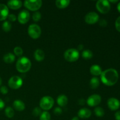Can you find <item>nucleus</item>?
I'll use <instances>...</instances> for the list:
<instances>
[{
  "instance_id": "nucleus-4",
  "label": "nucleus",
  "mask_w": 120,
  "mask_h": 120,
  "mask_svg": "<svg viewBox=\"0 0 120 120\" xmlns=\"http://www.w3.org/2000/svg\"><path fill=\"white\" fill-rule=\"evenodd\" d=\"M79 52L76 49H68L64 53V57L68 62H76L79 58Z\"/></svg>"
},
{
  "instance_id": "nucleus-42",
  "label": "nucleus",
  "mask_w": 120,
  "mask_h": 120,
  "mask_svg": "<svg viewBox=\"0 0 120 120\" xmlns=\"http://www.w3.org/2000/svg\"><path fill=\"white\" fill-rule=\"evenodd\" d=\"M109 2H113V3H115V2H118L117 0H116V1H112V0H110V1H109Z\"/></svg>"
},
{
  "instance_id": "nucleus-17",
  "label": "nucleus",
  "mask_w": 120,
  "mask_h": 120,
  "mask_svg": "<svg viewBox=\"0 0 120 120\" xmlns=\"http://www.w3.org/2000/svg\"><path fill=\"white\" fill-rule=\"evenodd\" d=\"M13 106L16 111H23L25 109V105L24 103L20 100H16L14 101L13 103Z\"/></svg>"
},
{
  "instance_id": "nucleus-6",
  "label": "nucleus",
  "mask_w": 120,
  "mask_h": 120,
  "mask_svg": "<svg viewBox=\"0 0 120 120\" xmlns=\"http://www.w3.org/2000/svg\"><path fill=\"white\" fill-rule=\"evenodd\" d=\"M28 32L30 38L34 39L39 38L41 35L42 30L41 27L36 24H31L29 26Z\"/></svg>"
},
{
  "instance_id": "nucleus-25",
  "label": "nucleus",
  "mask_w": 120,
  "mask_h": 120,
  "mask_svg": "<svg viewBox=\"0 0 120 120\" xmlns=\"http://www.w3.org/2000/svg\"><path fill=\"white\" fill-rule=\"evenodd\" d=\"M2 28L4 31H5V32H8L10 31L11 29V23L10 22L8 21H5V22L2 23Z\"/></svg>"
},
{
  "instance_id": "nucleus-15",
  "label": "nucleus",
  "mask_w": 120,
  "mask_h": 120,
  "mask_svg": "<svg viewBox=\"0 0 120 120\" xmlns=\"http://www.w3.org/2000/svg\"><path fill=\"white\" fill-rule=\"evenodd\" d=\"M91 116V111L89 109L83 108L78 111V116L81 118H89Z\"/></svg>"
},
{
  "instance_id": "nucleus-23",
  "label": "nucleus",
  "mask_w": 120,
  "mask_h": 120,
  "mask_svg": "<svg viewBox=\"0 0 120 120\" xmlns=\"http://www.w3.org/2000/svg\"><path fill=\"white\" fill-rule=\"evenodd\" d=\"M82 57L84 58V59L88 60L92 58L93 56V53L90 50L87 49V50H84L82 52Z\"/></svg>"
},
{
  "instance_id": "nucleus-22",
  "label": "nucleus",
  "mask_w": 120,
  "mask_h": 120,
  "mask_svg": "<svg viewBox=\"0 0 120 120\" xmlns=\"http://www.w3.org/2000/svg\"><path fill=\"white\" fill-rule=\"evenodd\" d=\"M100 81L97 77H93L91 79L90 82V87L93 89H96L99 86Z\"/></svg>"
},
{
  "instance_id": "nucleus-41",
  "label": "nucleus",
  "mask_w": 120,
  "mask_h": 120,
  "mask_svg": "<svg viewBox=\"0 0 120 120\" xmlns=\"http://www.w3.org/2000/svg\"><path fill=\"white\" fill-rule=\"evenodd\" d=\"M71 120H79V117H73L72 119H71Z\"/></svg>"
},
{
  "instance_id": "nucleus-7",
  "label": "nucleus",
  "mask_w": 120,
  "mask_h": 120,
  "mask_svg": "<svg viewBox=\"0 0 120 120\" xmlns=\"http://www.w3.org/2000/svg\"><path fill=\"white\" fill-rule=\"evenodd\" d=\"M42 1L41 0H26L24 2V6L32 11H37L42 7Z\"/></svg>"
},
{
  "instance_id": "nucleus-36",
  "label": "nucleus",
  "mask_w": 120,
  "mask_h": 120,
  "mask_svg": "<svg viewBox=\"0 0 120 120\" xmlns=\"http://www.w3.org/2000/svg\"><path fill=\"white\" fill-rule=\"evenodd\" d=\"M115 118L116 120H120V111H117L115 114Z\"/></svg>"
},
{
  "instance_id": "nucleus-5",
  "label": "nucleus",
  "mask_w": 120,
  "mask_h": 120,
  "mask_svg": "<svg viewBox=\"0 0 120 120\" xmlns=\"http://www.w3.org/2000/svg\"><path fill=\"white\" fill-rule=\"evenodd\" d=\"M96 8L100 13L105 14L110 11L111 5L107 0H99L96 3Z\"/></svg>"
},
{
  "instance_id": "nucleus-8",
  "label": "nucleus",
  "mask_w": 120,
  "mask_h": 120,
  "mask_svg": "<svg viewBox=\"0 0 120 120\" xmlns=\"http://www.w3.org/2000/svg\"><path fill=\"white\" fill-rule=\"evenodd\" d=\"M8 83L11 89L16 90L19 89L22 86L23 84V80L19 76H14L9 79Z\"/></svg>"
},
{
  "instance_id": "nucleus-13",
  "label": "nucleus",
  "mask_w": 120,
  "mask_h": 120,
  "mask_svg": "<svg viewBox=\"0 0 120 120\" xmlns=\"http://www.w3.org/2000/svg\"><path fill=\"white\" fill-rule=\"evenodd\" d=\"M9 15L8 7L4 4H0V21L6 19Z\"/></svg>"
},
{
  "instance_id": "nucleus-33",
  "label": "nucleus",
  "mask_w": 120,
  "mask_h": 120,
  "mask_svg": "<svg viewBox=\"0 0 120 120\" xmlns=\"http://www.w3.org/2000/svg\"><path fill=\"white\" fill-rule=\"evenodd\" d=\"M54 113L56 115H60L62 113V109L60 107L55 108L54 110Z\"/></svg>"
},
{
  "instance_id": "nucleus-34",
  "label": "nucleus",
  "mask_w": 120,
  "mask_h": 120,
  "mask_svg": "<svg viewBox=\"0 0 120 120\" xmlns=\"http://www.w3.org/2000/svg\"><path fill=\"white\" fill-rule=\"evenodd\" d=\"M8 19L10 21H12V22H14L16 19V16L14 14H9L8 16Z\"/></svg>"
},
{
  "instance_id": "nucleus-38",
  "label": "nucleus",
  "mask_w": 120,
  "mask_h": 120,
  "mask_svg": "<svg viewBox=\"0 0 120 120\" xmlns=\"http://www.w3.org/2000/svg\"><path fill=\"white\" fill-rule=\"evenodd\" d=\"M79 102V104H81V105H84V103H85V101H84L83 99L80 100Z\"/></svg>"
},
{
  "instance_id": "nucleus-28",
  "label": "nucleus",
  "mask_w": 120,
  "mask_h": 120,
  "mask_svg": "<svg viewBox=\"0 0 120 120\" xmlns=\"http://www.w3.org/2000/svg\"><path fill=\"white\" fill-rule=\"evenodd\" d=\"M14 52L16 56H21L23 54V49L21 47L16 46L14 49Z\"/></svg>"
},
{
  "instance_id": "nucleus-31",
  "label": "nucleus",
  "mask_w": 120,
  "mask_h": 120,
  "mask_svg": "<svg viewBox=\"0 0 120 120\" xmlns=\"http://www.w3.org/2000/svg\"><path fill=\"white\" fill-rule=\"evenodd\" d=\"M0 92H1L2 94H7L8 92V88L6 86H2L0 88Z\"/></svg>"
},
{
  "instance_id": "nucleus-11",
  "label": "nucleus",
  "mask_w": 120,
  "mask_h": 120,
  "mask_svg": "<svg viewBox=\"0 0 120 120\" xmlns=\"http://www.w3.org/2000/svg\"><path fill=\"white\" fill-rule=\"evenodd\" d=\"M30 19V14L27 10H22L18 16V20L21 24H25Z\"/></svg>"
},
{
  "instance_id": "nucleus-18",
  "label": "nucleus",
  "mask_w": 120,
  "mask_h": 120,
  "mask_svg": "<svg viewBox=\"0 0 120 120\" xmlns=\"http://www.w3.org/2000/svg\"><path fill=\"white\" fill-rule=\"evenodd\" d=\"M68 98L65 95H60L57 98V103L60 107H65L68 104Z\"/></svg>"
},
{
  "instance_id": "nucleus-32",
  "label": "nucleus",
  "mask_w": 120,
  "mask_h": 120,
  "mask_svg": "<svg viewBox=\"0 0 120 120\" xmlns=\"http://www.w3.org/2000/svg\"><path fill=\"white\" fill-rule=\"evenodd\" d=\"M115 25H116V29L120 32V16L116 19Z\"/></svg>"
},
{
  "instance_id": "nucleus-16",
  "label": "nucleus",
  "mask_w": 120,
  "mask_h": 120,
  "mask_svg": "<svg viewBox=\"0 0 120 120\" xmlns=\"http://www.w3.org/2000/svg\"><path fill=\"white\" fill-rule=\"evenodd\" d=\"M90 73L93 76H100L102 73V69L98 64H93L91 66L90 69Z\"/></svg>"
},
{
  "instance_id": "nucleus-20",
  "label": "nucleus",
  "mask_w": 120,
  "mask_h": 120,
  "mask_svg": "<svg viewBox=\"0 0 120 120\" xmlns=\"http://www.w3.org/2000/svg\"><path fill=\"white\" fill-rule=\"evenodd\" d=\"M56 5L59 9H64L69 6L70 1L69 0H57L56 1Z\"/></svg>"
},
{
  "instance_id": "nucleus-29",
  "label": "nucleus",
  "mask_w": 120,
  "mask_h": 120,
  "mask_svg": "<svg viewBox=\"0 0 120 120\" xmlns=\"http://www.w3.org/2000/svg\"><path fill=\"white\" fill-rule=\"evenodd\" d=\"M42 110L40 107H35V109L33 110L32 114L34 117H38V116H41L42 114Z\"/></svg>"
},
{
  "instance_id": "nucleus-1",
  "label": "nucleus",
  "mask_w": 120,
  "mask_h": 120,
  "mask_svg": "<svg viewBox=\"0 0 120 120\" xmlns=\"http://www.w3.org/2000/svg\"><path fill=\"white\" fill-rule=\"evenodd\" d=\"M101 80L103 84L108 86H112L116 84L118 80V73L114 69H108L101 74Z\"/></svg>"
},
{
  "instance_id": "nucleus-2",
  "label": "nucleus",
  "mask_w": 120,
  "mask_h": 120,
  "mask_svg": "<svg viewBox=\"0 0 120 120\" xmlns=\"http://www.w3.org/2000/svg\"><path fill=\"white\" fill-rule=\"evenodd\" d=\"M31 62L26 57H21L18 60L16 63V69L19 72L26 73L31 68Z\"/></svg>"
},
{
  "instance_id": "nucleus-39",
  "label": "nucleus",
  "mask_w": 120,
  "mask_h": 120,
  "mask_svg": "<svg viewBox=\"0 0 120 120\" xmlns=\"http://www.w3.org/2000/svg\"><path fill=\"white\" fill-rule=\"evenodd\" d=\"M83 48H84V46H83V45H79V46H78L79 50H82V49H83Z\"/></svg>"
},
{
  "instance_id": "nucleus-43",
  "label": "nucleus",
  "mask_w": 120,
  "mask_h": 120,
  "mask_svg": "<svg viewBox=\"0 0 120 120\" xmlns=\"http://www.w3.org/2000/svg\"><path fill=\"white\" fill-rule=\"evenodd\" d=\"M1 84H2V79L0 77V86L1 85Z\"/></svg>"
},
{
  "instance_id": "nucleus-27",
  "label": "nucleus",
  "mask_w": 120,
  "mask_h": 120,
  "mask_svg": "<svg viewBox=\"0 0 120 120\" xmlns=\"http://www.w3.org/2000/svg\"><path fill=\"white\" fill-rule=\"evenodd\" d=\"M51 116L50 113L46 111H45L42 112L39 117L40 120H50Z\"/></svg>"
},
{
  "instance_id": "nucleus-3",
  "label": "nucleus",
  "mask_w": 120,
  "mask_h": 120,
  "mask_svg": "<svg viewBox=\"0 0 120 120\" xmlns=\"http://www.w3.org/2000/svg\"><path fill=\"white\" fill-rule=\"evenodd\" d=\"M54 100L50 96H45L40 100V108L45 111H48L53 107L54 105Z\"/></svg>"
},
{
  "instance_id": "nucleus-9",
  "label": "nucleus",
  "mask_w": 120,
  "mask_h": 120,
  "mask_svg": "<svg viewBox=\"0 0 120 120\" xmlns=\"http://www.w3.org/2000/svg\"><path fill=\"white\" fill-rule=\"evenodd\" d=\"M84 20H85V22L88 24H95L99 20V16L95 12H90L86 15Z\"/></svg>"
},
{
  "instance_id": "nucleus-12",
  "label": "nucleus",
  "mask_w": 120,
  "mask_h": 120,
  "mask_svg": "<svg viewBox=\"0 0 120 120\" xmlns=\"http://www.w3.org/2000/svg\"><path fill=\"white\" fill-rule=\"evenodd\" d=\"M107 105L110 110H112V111H116L120 108V102L117 98L111 97L108 100Z\"/></svg>"
},
{
  "instance_id": "nucleus-19",
  "label": "nucleus",
  "mask_w": 120,
  "mask_h": 120,
  "mask_svg": "<svg viewBox=\"0 0 120 120\" xmlns=\"http://www.w3.org/2000/svg\"><path fill=\"white\" fill-rule=\"evenodd\" d=\"M34 57L38 62H41L45 58V53L41 49H37L34 53Z\"/></svg>"
},
{
  "instance_id": "nucleus-24",
  "label": "nucleus",
  "mask_w": 120,
  "mask_h": 120,
  "mask_svg": "<svg viewBox=\"0 0 120 120\" xmlns=\"http://www.w3.org/2000/svg\"><path fill=\"white\" fill-rule=\"evenodd\" d=\"M5 114L8 118H11L14 116L15 112H14V110L11 107H7L5 110Z\"/></svg>"
},
{
  "instance_id": "nucleus-35",
  "label": "nucleus",
  "mask_w": 120,
  "mask_h": 120,
  "mask_svg": "<svg viewBox=\"0 0 120 120\" xmlns=\"http://www.w3.org/2000/svg\"><path fill=\"white\" fill-rule=\"evenodd\" d=\"M100 25L101 26L103 27H105L107 25V22L106 20L105 19H101L99 22Z\"/></svg>"
},
{
  "instance_id": "nucleus-40",
  "label": "nucleus",
  "mask_w": 120,
  "mask_h": 120,
  "mask_svg": "<svg viewBox=\"0 0 120 120\" xmlns=\"http://www.w3.org/2000/svg\"><path fill=\"white\" fill-rule=\"evenodd\" d=\"M117 9H118V11L120 13V2L118 3V4L117 5Z\"/></svg>"
},
{
  "instance_id": "nucleus-37",
  "label": "nucleus",
  "mask_w": 120,
  "mask_h": 120,
  "mask_svg": "<svg viewBox=\"0 0 120 120\" xmlns=\"http://www.w3.org/2000/svg\"><path fill=\"white\" fill-rule=\"evenodd\" d=\"M5 107V103L2 99L0 98V110H2Z\"/></svg>"
},
{
  "instance_id": "nucleus-30",
  "label": "nucleus",
  "mask_w": 120,
  "mask_h": 120,
  "mask_svg": "<svg viewBox=\"0 0 120 120\" xmlns=\"http://www.w3.org/2000/svg\"><path fill=\"white\" fill-rule=\"evenodd\" d=\"M41 14L39 12H35L33 14L32 18L35 22H38L41 19Z\"/></svg>"
},
{
  "instance_id": "nucleus-10",
  "label": "nucleus",
  "mask_w": 120,
  "mask_h": 120,
  "mask_svg": "<svg viewBox=\"0 0 120 120\" xmlns=\"http://www.w3.org/2000/svg\"><path fill=\"white\" fill-rule=\"evenodd\" d=\"M101 97L100 95L93 94L90 96L87 100V104L90 107H95L100 104Z\"/></svg>"
},
{
  "instance_id": "nucleus-26",
  "label": "nucleus",
  "mask_w": 120,
  "mask_h": 120,
  "mask_svg": "<svg viewBox=\"0 0 120 120\" xmlns=\"http://www.w3.org/2000/svg\"><path fill=\"white\" fill-rule=\"evenodd\" d=\"M94 113L96 116L98 117H101L104 115V110L103 108L100 107H97L94 109Z\"/></svg>"
},
{
  "instance_id": "nucleus-14",
  "label": "nucleus",
  "mask_w": 120,
  "mask_h": 120,
  "mask_svg": "<svg viewBox=\"0 0 120 120\" xmlns=\"http://www.w3.org/2000/svg\"><path fill=\"white\" fill-rule=\"evenodd\" d=\"M22 5V2L19 0H11L7 2V7L8 8H11L12 9H19Z\"/></svg>"
},
{
  "instance_id": "nucleus-21",
  "label": "nucleus",
  "mask_w": 120,
  "mask_h": 120,
  "mask_svg": "<svg viewBox=\"0 0 120 120\" xmlns=\"http://www.w3.org/2000/svg\"><path fill=\"white\" fill-rule=\"evenodd\" d=\"M3 60L5 63H12L15 61V56L14 54L11 53H8L4 56Z\"/></svg>"
}]
</instances>
